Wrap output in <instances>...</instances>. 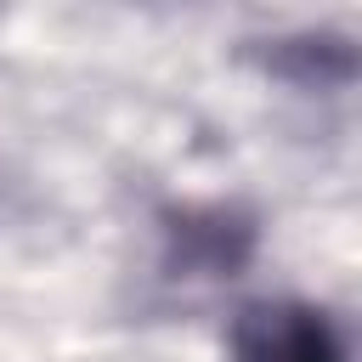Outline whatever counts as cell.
Instances as JSON below:
<instances>
[{"instance_id": "obj_1", "label": "cell", "mask_w": 362, "mask_h": 362, "mask_svg": "<svg viewBox=\"0 0 362 362\" xmlns=\"http://www.w3.org/2000/svg\"><path fill=\"white\" fill-rule=\"evenodd\" d=\"M164 238V272L170 277H238L255 260L260 226L238 204H175L158 215Z\"/></svg>"}, {"instance_id": "obj_2", "label": "cell", "mask_w": 362, "mask_h": 362, "mask_svg": "<svg viewBox=\"0 0 362 362\" xmlns=\"http://www.w3.org/2000/svg\"><path fill=\"white\" fill-rule=\"evenodd\" d=\"M232 362H345V339L305 300H255L232 317Z\"/></svg>"}, {"instance_id": "obj_3", "label": "cell", "mask_w": 362, "mask_h": 362, "mask_svg": "<svg viewBox=\"0 0 362 362\" xmlns=\"http://www.w3.org/2000/svg\"><path fill=\"white\" fill-rule=\"evenodd\" d=\"M260 62L266 74L300 90H334V85H351L356 74V51L345 34H283V40H266Z\"/></svg>"}]
</instances>
